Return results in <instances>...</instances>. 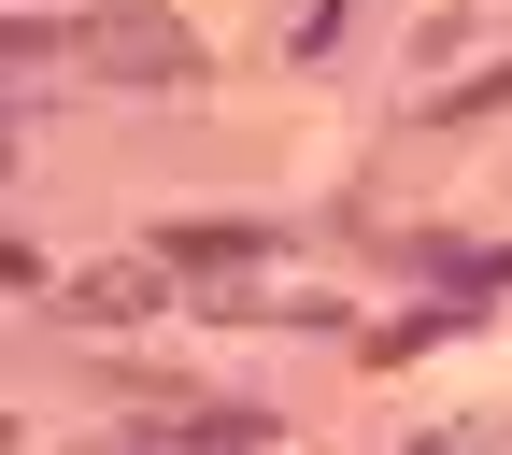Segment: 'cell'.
Returning <instances> with one entry per match:
<instances>
[{
	"instance_id": "3957f363",
	"label": "cell",
	"mask_w": 512,
	"mask_h": 455,
	"mask_svg": "<svg viewBox=\"0 0 512 455\" xmlns=\"http://www.w3.org/2000/svg\"><path fill=\"white\" fill-rule=\"evenodd\" d=\"M171 256H185V271H242V256H271V228H256V214H228V228H171Z\"/></svg>"
},
{
	"instance_id": "6da1fadb",
	"label": "cell",
	"mask_w": 512,
	"mask_h": 455,
	"mask_svg": "<svg viewBox=\"0 0 512 455\" xmlns=\"http://www.w3.org/2000/svg\"><path fill=\"white\" fill-rule=\"evenodd\" d=\"M15 86H57V72H86V86H128V100H185L200 86V29H171V15H143V0H100V15H15Z\"/></svg>"
},
{
	"instance_id": "277c9868",
	"label": "cell",
	"mask_w": 512,
	"mask_h": 455,
	"mask_svg": "<svg viewBox=\"0 0 512 455\" xmlns=\"http://www.w3.org/2000/svg\"><path fill=\"white\" fill-rule=\"evenodd\" d=\"M72 455H128V441H72Z\"/></svg>"
},
{
	"instance_id": "5b68a950",
	"label": "cell",
	"mask_w": 512,
	"mask_h": 455,
	"mask_svg": "<svg viewBox=\"0 0 512 455\" xmlns=\"http://www.w3.org/2000/svg\"><path fill=\"white\" fill-rule=\"evenodd\" d=\"M413 455H456V441H413Z\"/></svg>"
},
{
	"instance_id": "7a4b0ae2",
	"label": "cell",
	"mask_w": 512,
	"mask_h": 455,
	"mask_svg": "<svg viewBox=\"0 0 512 455\" xmlns=\"http://www.w3.org/2000/svg\"><path fill=\"white\" fill-rule=\"evenodd\" d=\"M72 313H86V328H128V313H157V271H143V256H114V271L72 285Z\"/></svg>"
}]
</instances>
